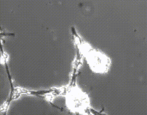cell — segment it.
Here are the masks:
<instances>
[{
  "label": "cell",
  "instance_id": "1",
  "mask_svg": "<svg viewBox=\"0 0 147 115\" xmlns=\"http://www.w3.org/2000/svg\"><path fill=\"white\" fill-rule=\"evenodd\" d=\"M88 57L91 65L95 70L103 71L107 69L108 65V59L96 52H88Z\"/></svg>",
  "mask_w": 147,
  "mask_h": 115
}]
</instances>
